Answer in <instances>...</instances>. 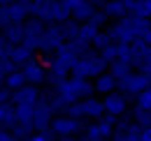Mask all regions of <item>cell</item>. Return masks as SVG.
I'll use <instances>...</instances> for the list:
<instances>
[{
    "label": "cell",
    "instance_id": "2e32d148",
    "mask_svg": "<svg viewBox=\"0 0 151 141\" xmlns=\"http://www.w3.org/2000/svg\"><path fill=\"white\" fill-rule=\"evenodd\" d=\"M93 88H95L98 95H105V97H107V95H112V93L119 90V81L114 79L109 72H105L102 76H98V79L93 81Z\"/></svg>",
    "mask_w": 151,
    "mask_h": 141
},
{
    "label": "cell",
    "instance_id": "60d3db41",
    "mask_svg": "<svg viewBox=\"0 0 151 141\" xmlns=\"http://www.w3.org/2000/svg\"><path fill=\"white\" fill-rule=\"evenodd\" d=\"M5 81H7V74L0 70V88H5Z\"/></svg>",
    "mask_w": 151,
    "mask_h": 141
},
{
    "label": "cell",
    "instance_id": "52a82bcc",
    "mask_svg": "<svg viewBox=\"0 0 151 141\" xmlns=\"http://www.w3.org/2000/svg\"><path fill=\"white\" fill-rule=\"evenodd\" d=\"M23 28H26V39H23V44L26 46H30L33 51H40V44H42V37L47 33V26L37 21V19H28L26 23H23Z\"/></svg>",
    "mask_w": 151,
    "mask_h": 141
},
{
    "label": "cell",
    "instance_id": "f35d334b",
    "mask_svg": "<svg viewBox=\"0 0 151 141\" xmlns=\"http://www.w3.org/2000/svg\"><path fill=\"white\" fill-rule=\"evenodd\" d=\"M142 42H144V44H149V46H151V28L147 30V33H144V37H142Z\"/></svg>",
    "mask_w": 151,
    "mask_h": 141
},
{
    "label": "cell",
    "instance_id": "e0dca14e",
    "mask_svg": "<svg viewBox=\"0 0 151 141\" xmlns=\"http://www.w3.org/2000/svg\"><path fill=\"white\" fill-rule=\"evenodd\" d=\"M35 53H37V51H33L30 46H26V44H19V46H14V49H12V56H9V60H12V63H14V65H17V67L21 70V67H26L30 60H35Z\"/></svg>",
    "mask_w": 151,
    "mask_h": 141
},
{
    "label": "cell",
    "instance_id": "4316f807",
    "mask_svg": "<svg viewBox=\"0 0 151 141\" xmlns=\"http://www.w3.org/2000/svg\"><path fill=\"white\" fill-rule=\"evenodd\" d=\"M9 132H12L19 141H28L33 134H35V127H33V125H21V123H17Z\"/></svg>",
    "mask_w": 151,
    "mask_h": 141
},
{
    "label": "cell",
    "instance_id": "836d02e7",
    "mask_svg": "<svg viewBox=\"0 0 151 141\" xmlns=\"http://www.w3.org/2000/svg\"><path fill=\"white\" fill-rule=\"evenodd\" d=\"M0 70L5 72V74H7V76H9V74H14V72L19 70V67H17V65H14V63H12V60H9V58H5V60H2V63H0Z\"/></svg>",
    "mask_w": 151,
    "mask_h": 141
},
{
    "label": "cell",
    "instance_id": "8d00e7d4",
    "mask_svg": "<svg viewBox=\"0 0 151 141\" xmlns=\"http://www.w3.org/2000/svg\"><path fill=\"white\" fill-rule=\"evenodd\" d=\"M0 141H19L12 132H7V130H0Z\"/></svg>",
    "mask_w": 151,
    "mask_h": 141
},
{
    "label": "cell",
    "instance_id": "74e56055",
    "mask_svg": "<svg viewBox=\"0 0 151 141\" xmlns=\"http://www.w3.org/2000/svg\"><path fill=\"white\" fill-rule=\"evenodd\" d=\"M142 141H151V127H144V130H142Z\"/></svg>",
    "mask_w": 151,
    "mask_h": 141
},
{
    "label": "cell",
    "instance_id": "3957f363",
    "mask_svg": "<svg viewBox=\"0 0 151 141\" xmlns=\"http://www.w3.org/2000/svg\"><path fill=\"white\" fill-rule=\"evenodd\" d=\"M49 132L56 139H60V137H81L86 132V123L79 120V118H70V116H56Z\"/></svg>",
    "mask_w": 151,
    "mask_h": 141
},
{
    "label": "cell",
    "instance_id": "7402d4cb",
    "mask_svg": "<svg viewBox=\"0 0 151 141\" xmlns=\"http://www.w3.org/2000/svg\"><path fill=\"white\" fill-rule=\"evenodd\" d=\"M23 86H28V81H26V76H23V72H21V70H17L14 74H9V76H7V81H5V88L12 90V93L21 90Z\"/></svg>",
    "mask_w": 151,
    "mask_h": 141
},
{
    "label": "cell",
    "instance_id": "f546056e",
    "mask_svg": "<svg viewBox=\"0 0 151 141\" xmlns=\"http://www.w3.org/2000/svg\"><path fill=\"white\" fill-rule=\"evenodd\" d=\"M100 58L107 63V65H112V63H116L119 60V51H116V44H112V46H107L105 51H100Z\"/></svg>",
    "mask_w": 151,
    "mask_h": 141
},
{
    "label": "cell",
    "instance_id": "cb8c5ba5",
    "mask_svg": "<svg viewBox=\"0 0 151 141\" xmlns=\"http://www.w3.org/2000/svg\"><path fill=\"white\" fill-rule=\"evenodd\" d=\"M112 44H114V39L109 37V33H107V30H100V33L95 35V39L91 42V49L100 53V51H105L107 46H112Z\"/></svg>",
    "mask_w": 151,
    "mask_h": 141
},
{
    "label": "cell",
    "instance_id": "4fadbf2b",
    "mask_svg": "<svg viewBox=\"0 0 151 141\" xmlns=\"http://www.w3.org/2000/svg\"><path fill=\"white\" fill-rule=\"evenodd\" d=\"M81 106H84V118H91V120H100L105 118V102L100 97H88V100H81Z\"/></svg>",
    "mask_w": 151,
    "mask_h": 141
},
{
    "label": "cell",
    "instance_id": "9a60e30c",
    "mask_svg": "<svg viewBox=\"0 0 151 141\" xmlns=\"http://www.w3.org/2000/svg\"><path fill=\"white\" fill-rule=\"evenodd\" d=\"M0 37L7 39L12 46H19L26 39V28H23V23H9L5 30H0Z\"/></svg>",
    "mask_w": 151,
    "mask_h": 141
},
{
    "label": "cell",
    "instance_id": "44dd1931",
    "mask_svg": "<svg viewBox=\"0 0 151 141\" xmlns=\"http://www.w3.org/2000/svg\"><path fill=\"white\" fill-rule=\"evenodd\" d=\"M33 116H35V104H19L17 106V123L33 125Z\"/></svg>",
    "mask_w": 151,
    "mask_h": 141
},
{
    "label": "cell",
    "instance_id": "1f68e13d",
    "mask_svg": "<svg viewBox=\"0 0 151 141\" xmlns=\"http://www.w3.org/2000/svg\"><path fill=\"white\" fill-rule=\"evenodd\" d=\"M88 23H93L95 28H102V26L107 23V14H105L102 9H95V14L91 16V21H88Z\"/></svg>",
    "mask_w": 151,
    "mask_h": 141
},
{
    "label": "cell",
    "instance_id": "8fae6325",
    "mask_svg": "<svg viewBox=\"0 0 151 141\" xmlns=\"http://www.w3.org/2000/svg\"><path fill=\"white\" fill-rule=\"evenodd\" d=\"M40 97H42V90L37 88V86H23L21 90H17V93H12V102H14V106L19 104H37Z\"/></svg>",
    "mask_w": 151,
    "mask_h": 141
},
{
    "label": "cell",
    "instance_id": "7a4b0ae2",
    "mask_svg": "<svg viewBox=\"0 0 151 141\" xmlns=\"http://www.w3.org/2000/svg\"><path fill=\"white\" fill-rule=\"evenodd\" d=\"M107 70H109V65L100 58V53H98V51L91 49L86 56H81V58L75 63V67H72L70 74H72V76H79V79H88V81L93 79V81H95L98 76H102Z\"/></svg>",
    "mask_w": 151,
    "mask_h": 141
},
{
    "label": "cell",
    "instance_id": "5bb4252c",
    "mask_svg": "<svg viewBox=\"0 0 151 141\" xmlns=\"http://www.w3.org/2000/svg\"><path fill=\"white\" fill-rule=\"evenodd\" d=\"M9 19H12V23H26L30 19V0L9 2Z\"/></svg>",
    "mask_w": 151,
    "mask_h": 141
},
{
    "label": "cell",
    "instance_id": "6da1fadb",
    "mask_svg": "<svg viewBox=\"0 0 151 141\" xmlns=\"http://www.w3.org/2000/svg\"><path fill=\"white\" fill-rule=\"evenodd\" d=\"M149 28H151V21L126 16V19H121V21H114L107 33L114 39V44H132V42L142 39Z\"/></svg>",
    "mask_w": 151,
    "mask_h": 141
},
{
    "label": "cell",
    "instance_id": "e575fe53",
    "mask_svg": "<svg viewBox=\"0 0 151 141\" xmlns=\"http://www.w3.org/2000/svg\"><path fill=\"white\" fill-rule=\"evenodd\" d=\"M28 141H56V137H54L51 132H35Z\"/></svg>",
    "mask_w": 151,
    "mask_h": 141
},
{
    "label": "cell",
    "instance_id": "4dcf8cb0",
    "mask_svg": "<svg viewBox=\"0 0 151 141\" xmlns=\"http://www.w3.org/2000/svg\"><path fill=\"white\" fill-rule=\"evenodd\" d=\"M12 23L9 19V2H0V30H5Z\"/></svg>",
    "mask_w": 151,
    "mask_h": 141
},
{
    "label": "cell",
    "instance_id": "9c48e42d",
    "mask_svg": "<svg viewBox=\"0 0 151 141\" xmlns=\"http://www.w3.org/2000/svg\"><path fill=\"white\" fill-rule=\"evenodd\" d=\"M21 72H23V76H26V81L30 83V86H42V83H47V74H49V70H47V65L42 63V60H30L26 67H21Z\"/></svg>",
    "mask_w": 151,
    "mask_h": 141
},
{
    "label": "cell",
    "instance_id": "d590c367",
    "mask_svg": "<svg viewBox=\"0 0 151 141\" xmlns=\"http://www.w3.org/2000/svg\"><path fill=\"white\" fill-rule=\"evenodd\" d=\"M0 104H12V90L0 88Z\"/></svg>",
    "mask_w": 151,
    "mask_h": 141
},
{
    "label": "cell",
    "instance_id": "7c38bea8",
    "mask_svg": "<svg viewBox=\"0 0 151 141\" xmlns=\"http://www.w3.org/2000/svg\"><path fill=\"white\" fill-rule=\"evenodd\" d=\"M102 12L107 14V19L121 21L128 16V0H109V2H100Z\"/></svg>",
    "mask_w": 151,
    "mask_h": 141
},
{
    "label": "cell",
    "instance_id": "ffe728a7",
    "mask_svg": "<svg viewBox=\"0 0 151 141\" xmlns=\"http://www.w3.org/2000/svg\"><path fill=\"white\" fill-rule=\"evenodd\" d=\"M107 72H109L114 79L121 83V81H126V79H128V76L132 74V63H126V60H116V63H112V65H109V70H107Z\"/></svg>",
    "mask_w": 151,
    "mask_h": 141
},
{
    "label": "cell",
    "instance_id": "277c9868",
    "mask_svg": "<svg viewBox=\"0 0 151 141\" xmlns=\"http://www.w3.org/2000/svg\"><path fill=\"white\" fill-rule=\"evenodd\" d=\"M147 88H149V79H147L144 74H139V72H132L126 81H121V83H119V93H121V95H126L128 100H130V97L137 100V97H139Z\"/></svg>",
    "mask_w": 151,
    "mask_h": 141
},
{
    "label": "cell",
    "instance_id": "d4e9b609",
    "mask_svg": "<svg viewBox=\"0 0 151 141\" xmlns=\"http://www.w3.org/2000/svg\"><path fill=\"white\" fill-rule=\"evenodd\" d=\"M130 118H132V123L137 125V127H151V111H144V109H132V113H130Z\"/></svg>",
    "mask_w": 151,
    "mask_h": 141
},
{
    "label": "cell",
    "instance_id": "d6a6232c",
    "mask_svg": "<svg viewBox=\"0 0 151 141\" xmlns=\"http://www.w3.org/2000/svg\"><path fill=\"white\" fill-rule=\"evenodd\" d=\"M12 49H14V46H12L7 39H2V37H0V63H2L5 58H9V56H12Z\"/></svg>",
    "mask_w": 151,
    "mask_h": 141
},
{
    "label": "cell",
    "instance_id": "5b68a950",
    "mask_svg": "<svg viewBox=\"0 0 151 141\" xmlns=\"http://www.w3.org/2000/svg\"><path fill=\"white\" fill-rule=\"evenodd\" d=\"M63 44H65V37L60 33V28H58L56 23H54V26H47V33H44L42 44H40V53H42L44 58H49V56H54Z\"/></svg>",
    "mask_w": 151,
    "mask_h": 141
},
{
    "label": "cell",
    "instance_id": "ba28073f",
    "mask_svg": "<svg viewBox=\"0 0 151 141\" xmlns=\"http://www.w3.org/2000/svg\"><path fill=\"white\" fill-rule=\"evenodd\" d=\"M102 102H105V116L123 118V116L128 113V97L121 95L119 90L112 93V95H107V97H102Z\"/></svg>",
    "mask_w": 151,
    "mask_h": 141
},
{
    "label": "cell",
    "instance_id": "30bf717a",
    "mask_svg": "<svg viewBox=\"0 0 151 141\" xmlns=\"http://www.w3.org/2000/svg\"><path fill=\"white\" fill-rule=\"evenodd\" d=\"M95 7H98V2L72 0V21H77L79 26H81V23H88V21H91V16L95 14Z\"/></svg>",
    "mask_w": 151,
    "mask_h": 141
},
{
    "label": "cell",
    "instance_id": "8992f818",
    "mask_svg": "<svg viewBox=\"0 0 151 141\" xmlns=\"http://www.w3.org/2000/svg\"><path fill=\"white\" fill-rule=\"evenodd\" d=\"M54 118H56V113H54L51 104H49L47 100H40L37 104H35V116H33V127H35V132H49Z\"/></svg>",
    "mask_w": 151,
    "mask_h": 141
},
{
    "label": "cell",
    "instance_id": "484cf974",
    "mask_svg": "<svg viewBox=\"0 0 151 141\" xmlns=\"http://www.w3.org/2000/svg\"><path fill=\"white\" fill-rule=\"evenodd\" d=\"M58 28H60L63 37H65V42H70V39H77V37H79V28H81V26H79L77 21H72V19H70V21L60 23Z\"/></svg>",
    "mask_w": 151,
    "mask_h": 141
},
{
    "label": "cell",
    "instance_id": "d6986e66",
    "mask_svg": "<svg viewBox=\"0 0 151 141\" xmlns=\"http://www.w3.org/2000/svg\"><path fill=\"white\" fill-rule=\"evenodd\" d=\"M17 125V106L14 104H0V130H12Z\"/></svg>",
    "mask_w": 151,
    "mask_h": 141
},
{
    "label": "cell",
    "instance_id": "ac0fdd59",
    "mask_svg": "<svg viewBox=\"0 0 151 141\" xmlns=\"http://www.w3.org/2000/svg\"><path fill=\"white\" fill-rule=\"evenodd\" d=\"M128 16L151 21V0H128Z\"/></svg>",
    "mask_w": 151,
    "mask_h": 141
},
{
    "label": "cell",
    "instance_id": "ab89813d",
    "mask_svg": "<svg viewBox=\"0 0 151 141\" xmlns=\"http://www.w3.org/2000/svg\"><path fill=\"white\" fill-rule=\"evenodd\" d=\"M56 141H81V137H60Z\"/></svg>",
    "mask_w": 151,
    "mask_h": 141
},
{
    "label": "cell",
    "instance_id": "f1b7e54d",
    "mask_svg": "<svg viewBox=\"0 0 151 141\" xmlns=\"http://www.w3.org/2000/svg\"><path fill=\"white\" fill-rule=\"evenodd\" d=\"M135 106H137V109H144V111H151V88H147L135 100Z\"/></svg>",
    "mask_w": 151,
    "mask_h": 141
},
{
    "label": "cell",
    "instance_id": "83f0119b",
    "mask_svg": "<svg viewBox=\"0 0 151 141\" xmlns=\"http://www.w3.org/2000/svg\"><path fill=\"white\" fill-rule=\"evenodd\" d=\"M98 33H100V28H95L93 23H81V28H79V37H81L84 42H88V44L95 39Z\"/></svg>",
    "mask_w": 151,
    "mask_h": 141
},
{
    "label": "cell",
    "instance_id": "603a6c76",
    "mask_svg": "<svg viewBox=\"0 0 151 141\" xmlns=\"http://www.w3.org/2000/svg\"><path fill=\"white\" fill-rule=\"evenodd\" d=\"M65 46H68L70 51L75 53L77 58H81V56H86V53L91 51V44H88V42H84L81 37H77V39H70V42H65Z\"/></svg>",
    "mask_w": 151,
    "mask_h": 141
}]
</instances>
